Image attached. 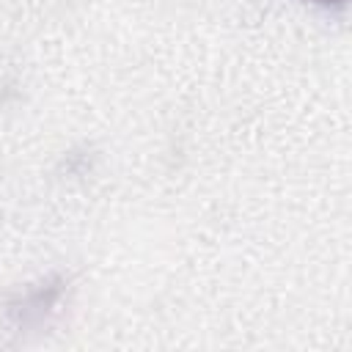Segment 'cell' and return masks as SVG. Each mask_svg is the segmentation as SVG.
<instances>
[{
  "mask_svg": "<svg viewBox=\"0 0 352 352\" xmlns=\"http://www.w3.org/2000/svg\"><path fill=\"white\" fill-rule=\"evenodd\" d=\"M305 3L319 6V8H324V11H341V8L346 6V0H305Z\"/></svg>",
  "mask_w": 352,
  "mask_h": 352,
  "instance_id": "cell-1",
  "label": "cell"
}]
</instances>
